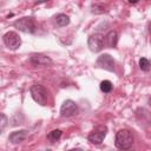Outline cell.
Returning a JSON list of instances; mask_svg holds the SVG:
<instances>
[{
    "label": "cell",
    "mask_w": 151,
    "mask_h": 151,
    "mask_svg": "<svg viewBox=\"0 0 151 151\" xmlns=\"http://www.w3.org/2000/svg\"><path fill=\"white\" fill-rule=\"evenodd\" d=\"M116 146L119 150H129L133 145V136L130 130H119L116 134Z\"/></svg>",
    "instance_id": "1"
},
{
    "label": "cell",
    "mask_w": 151,
    "mask_h": 151,
    "mask_svg": "<svg viewBox=\"0 0 151 151\" xmlns=\"http://www.w3.org/2000/svg\"><path fill=\"white\" fill-rule=\"evenodd\" d=\"M29 92H31V96L35 103H38L40 105H46L48 94H47V90L42 85H39V84L32 85Z\"/></svg>",
    "instance_id": "2"
},
{
    "label": "cell",
    "mask_w": 151,
    "mask_h": 151,
    "mask_svg": "<svg viewBox=\"0 0 151 151\" xmlns=\"http://www.w3.org/2000/svg\"><path fill=\"white\" fill-rule=\"evenodd\" d=\"M106 133H107V127L105 125H98L88 133L87 139L90 143H92L94 145H99L106 137Z\"/></svg>",
    "instance_id": "3"
},
{
    "label": "cell",
    "mask_w": 151,
    "mask_h": 151,
    "mask_svg": "<svg viewBox=\"0 0 151 151\" xmlns=\"http://www.w3.org/2000/svg\"><path fill=\"white\" fill-rule=\"evenodd\" d=\"M13 26L15 28H18L19 31L24 32V33H34L35 32V24L34 20L29 17H25L21 19H18L14 21Z\"/></svg>",
    "instance_id": "4"
},
{
    "label": "cell",
    "mask_w": 151,
    "mask_h": 151,
    "mask_svg": "<svg viewBox=\"0 0 151 151\" xmlns=\"http://www.w3.org/2000/svg\"><path fill=\"white\" fill-rule=\"evenodd\" d=\"M2 40H4V44L9 50H13V51L18 50L21 45V38L17 32H13V31H8L7 33H5L2 37Z\"/></svg>",
    "instance_id": "5"
},
{
    "label": "cell",
    "mask_w": 151,
    "mask_h": 151,
    "mask_svg": "<svg viewBox=\"0 0 151 151\" xmlns=\"http://www.w3.org/2000/svg\"><path fill=\"white\" fill-rule=\"evenodd\" d=\"M87 46H88L90 51H92L94 53L101 51L104 47V37L98 33L90 35L87 39Z\"/></svg>",
    "instance_id": "6"
},
{
    "label": "cell",
    "mask_w": 151,
    "mask_h": 151,
    "mask_svg": "<svg viewBox=\"0 0 151 151\" xmlns=\"http://www.w3.org/2000/svg\"><path fill=\"white\" fill-rule=\"evenodd\" d=\"M78 113V105L76 104V101L71 100V99H67L63 103L61 107H60V114L63 117H72L74 114Z\"/></svg>",
    "instance_id": "7"
},
{
    "label": "cell",
    "mask_w": 151,
    "mask_h": 151,
    "mask_svg": "<svg viewBox=\"0 0 151 151\" xmlns=\"http://www.w3.org/2000/svg\"><path fill=\"white\" fill-rule=\"evenodd\" d=\"M97 66L100 67V68H104L106 71L113 72L114 71V60H113V58L110 54L105 53V54H101V55L98 57Z\"/></svg>",
    "instance_id": "8"
},
{
    "label": "cell",
    "mask_w": 151,
    "mask_h": 151,
    "mask_svg": "<svg viewBox=\"0 0 151 151\" xmlns=\"http://www.w3.org/2000/svg\"><path fill=\"white\" fill-rule=\"evenodd\" d=\"M29 61L33 66H48L52 64V59L41 53H34L31 55Z\"/></svg>",
    "instance_id": "9"
},
{
    "label": "cell",
    "mask_w": 151,
    "mask_h": 151,
    "mask_svg": "<svg viewBox=\"0 0 151 151\" xmlns=\"http://www.w3.org/2000/svg\"><path fill=\"white\" fill-rule=\"evenodd\" d=\"M27 137V130H19V131H13L9 136H8V140L12 144H19L21 142H24Z\"/></svg>",
    "instance_id": "10"
},
{
    "label": "cell",
    "mask_w": 151,
    "mask_h": 151,
    "mask_svg": "<svg viewBox=\"0 0 151 151\" xmlns=\"http://www.w3.org/2000/svg\"><path fill=\"white\" fill-rule=\"evenodd\" d=\"M105 40H106V44L109 47L111 48H114L118 44V33L116 31H110L106 37H105Z\"/></svg>",
    "instance_id": "11"
},
{
    "label": "cell",
    "mask_w": 151,
    "mask_h": 151,
    "mask_svg": "<svg viewBox=\"0 0 151 151\" xmlns=\"http://www.w3.org/2000/svg\"><path fill=\"white\" fill-rule=\"evenodd\" d=\"M54 21H55V24H57L59 27H64V26H66V25L70 24V18H68L66 14L60 13V14H57V15H55Z\"/></svg>",
    "instance_id": "12"
},
{
    "label": "cell",
    "mask_w": 151,
    "mask_h": 151,
    "mask_svg": "<svg viewBox=\"0 0 151 151\" xmlns=\"http://www.w3.org/2000/svg\"><path fill=\"white\" fill-rule=\"evenodd\" d=\"M61 134H63V132H61V130H52L48 134H47V139L51 142V143H55V142H58L59 139H60V137H61Z\"/></svg>",
    "instance_id": "13"
},
{
    "label": "cell",
    "mask_w": 151,
    "mask_h": 151,
    "mask_svg": "<svg viewBox=\"0 0 151 151\" xmlns=\"http://www.w3.org/2000/svg\"><path fill=\"white\" fill-rule=\"evenodd\" d=\"M112 90V83L110 80H103L100 83V91L104 93H109Z\"/></svg>",
    "instance_id": "14"
},
{
    "label": "cell",
    "mask_w": 151,
    "mask_h": 151,
    "mask_svg": "<svg viewBox=\"0 0 151 151\" xmlns=\"http://www.w3.org/2000/svg\"><path fill=\"white\" fill-rule=\"evenodd\" d=\"M8 125V118L5 113H0V133L5 131V129Z\"/></svg>",
    "instance_id": "15"
},
{
    "label": "cell",
    "mask_w": 151,
    "mask_h": 151,
    "mask_svg": "<svg viewBox=\"0 0 151 151\" xmlns=\"http://www.w3.org/2000/svg\"><path fill=\"white\" fill-rule=\"evenodd\" d=\"M139 67H140L142 71L149 72L150 71V61L146 58H140L139 59Z\"/></svg>",
    "instance_id": "16"
},
{
    "label": "cell",
    "mask_w": 151,
    "mask_h": 151,
    "mask_svg": "<svg viewBox=\"0 0 151 151\" xmlns=\"http://www.w3.org/2000/svg\"><path fill=\"white\" fill-rule=\"evenodd\" d=\"M92 12L93 13H104L105 12V7L104 5H93L92 6Z\"/></svg>",
    "instance_id": "17"
},
{
    "label": "cell",
    "mask_w": 151,
    "mask_h": 151,
    "mask_svg": "<svg viewBox=\"0 0 151 151\" xmlns=\"http://www.w3.org/2000/svg\"><path fill=\"white\" fill-rule=\"evenodd\" d=\"M129 1H130L131 4H136V2H138L139 0H129Z\"/></svg>",
    "instance_id": "18"
}]
</instances>
